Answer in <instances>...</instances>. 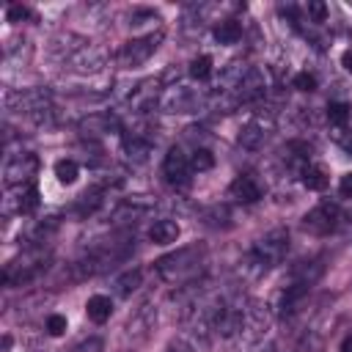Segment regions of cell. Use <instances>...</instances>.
Returning <instances> with one entry per match:
<instances>
[{"instance_id": "obj_6", "label": "cell", "mask_w": 352, "mask_h": 352, "mask_svg": "<svg viewBox=\"0 0 352 352\" xmlns=\"http://www.w3.org/2000/svg\"><path fill=\"white\" fill-rule=\"evenodd\" d=\"M36 170H38L36 154H16V157H11L6 162L3 176H6V184L8 187H16V184H33Z\"/></svg>"}, {"instance_id": "obj_25", "label": "cell", "mask_w": 352, "mask_h": 352, "mask_svg": "<svg viewBox=\"0 0 352 352\" xmlns=\"http://www.w3.org/2000/svg\"><path fill=\"white\" fill-rule=\"evenodd\" d=\"M292 85H294L297 91H302V94H311V91H316V74H311V72H297L294 80H292Z\"/></svg>"}, {"instance_id": "obj_10", "label": "cell", "mask_w": 352, "mask_h": 352, "mask_svg": "<svg viewBox=\"0 0 352 352\" xmlns=\"http://www.w3.org/2000/svg\"><path fill=\"white\" fill-rule=\"evenodd\" d=\"M264 88H267L264 74H261L258 69H248L234 91H236V99H242V102H253V99H258V96L264 94Z\"/></svg>"}, {"instance_id": "obj_35", "label": "cell", "mask_w": 352, "mask_h": 352, "mask_svg": "<svg viewBox=\"0 0 352 352\" xmlns=\"http://www.w3.org/2000/svg\"><path fill=\"white\" fill-rule=\"evenodd\" d=\"M3 349H11V336H8V333L3 336Z\"/></svg>"}, {"instance_id": "obj_33", "label": "cell", "mask_w": 352, "mask_h": 352, "mask_svg": "<svg viewBox=\"0 0 352 352\" xmlns=\"http://www.w3.org/2000/svg\"><path fill=\"white\" fill-rule=\"evenodd\" d=\"M341 66H344L346 72H352V47L344 50V55H341Z\"/></svg>"}, {"instance_id": "obj_32", "label": "cell", "mask_w": 352, "mask_h": 352, "mask_svg": "<svg viewBox=\"0 0 352 352\" xmlns=\"http://www.w3.org/2000/svg\"><path fill=\"white\" fill-rule=\"evenodd\" d=\"M168 352H192V346H190V344H187L184 338H176V341H170Z\"/></svg>"}, {"instance_id": "obj_29", "label": "cell", "mask_w": 352, "mask_h": 352, "mask_svg": "<svg viewBox=\"0 0 352 352\" xmlns=\"http://www.w3.org/2000/svg\"><path fill=\"white\" fill-rule=\"evenodd\" d=\"M30 16V8L28 6H22V3H14V6H8V11H6V19L8 22H22V19H28Z\"/></svg>"}, {"instance_id": "obj_4", "label": "cell", "mask_w": 352, "mask_h": 352, "mask_svg": "<svg viewBox=\"0 0 352 352\" xmlns=\"http://www.w3.org/2000/svg\"><path fill=\"white\" fill-rule=\"evenodd\" d=\"M160 41H162V33H148V36H140V38H129V41H124L121 44V50H118V66H124V69H135V66H143L154 52H157V47H160Z\"/></svg>"}, {"instance_id": "obj_13", "label": "cell", "mask_w": 352, "mask_h": 352, "mask_svg": "<svg viewBox=\"0 0 352 352\" xmlns=\"http://www.w3.org/2000/svg\"><path fill=\"white\" fill-rule=\"evenodd\" d=\"M154 311H151V305H140L138 311H135V316L129 319V324H126V333L132 336V338H146L148 336V330L154 327Z\"/></svg>"}, {"instance_id": "obj_27", "label": "cell", "mask_w": 352, "mask_h": 352, "mask_svg": "<svg viewBox=\"0 0 352 352\" xmlns=\"http://www.w3.org/2000/svg\"><path fill=\"white\" fill-rule=\"evenodd\" d=\"M305 14H308V19H311V22H316V25H319V22H324V19H327V6H324L322 0H311V3L305 6Z\"/></svg>"}, {"instance_id": "obj_17", "label": "cell", "mask_w": 352, "mask_h": 352, "mask_svg": "<svg viewBox=\"0 0 352 352\" xmlns=\"http://www.w3.org/2000/svg\"><path fill=\"white\" fill-rule=\"evenodd\" d=\"M124 154H126L129 162L143 165V162L148 160V154H151V140H146V138H140V135H132V138L124 140Z\"/></svg>"}, {"instance_id": "obj_21", "label": "cell", "mask_w": 352, "mask_h": 352, "mask_svg": "<svg viewBox=\"0 0 352 352\" xmlns=\"http://www.w3.org/2000/svg\"><path fill=\"white\" fill-rule=\"evenodd\" d=\"M349 116H352V107H349L346 102H330V104H327V121H330V126H333L336 132H338V129H346Z\"/></svg>"}, {"instance_id": "obj_15", "label": "cell", "mask_w": 352, "mask_h": 352, "mask_svg": "<svg viewBox=\"0 0 352 352\" xmlns=\"http://www.w3.org/2000/svg\"><path fill=\"white\" fill-rule=\"evenodd\" d=\"M179 234H182V228H179L176 220H157V223L148 228V239H151L154 245H170V242L179 239Z\"/></svg>"}, {"instance_id": "obj_20", "label": "cell", "mask_w": 352, "mask_h": 352, "mask_svg": "<svg viewBox=\"0 0 352 352\" xmlns=\"http://www.w3.org/2000/svg\"><path fill=\"white\" fill-rule=\"evenodd\" d=\"M140 280H143V272H140L138 267H135V270L121 272V275L116 278V283H113V286H116V294H118V297H129V294L140 286Z\"/></svg>"}, {"instance_id": "obj_30", "label": "cell", "mask_w": 352, "mask_h": 352, "mask_svg": "<svg viewBox=\"0 0 352 352\" xmlns=\"http://www.w3.org/2000/svg\"><path fill=\"white\" fill-rule=\"evenodd\" d=\"M226 220H228V209L226 206H212L206 212V223L209 226H226Z\"/></svg>"}, {"instance_id": "obj_26", "label": "cell", "mask_w": 352, "mask_h": 352, "mask_svg": "<svg viewBox=\"0 0 352 352\" xmlns=\"http://www.w3.org/2000/svg\"><path fill=\"white\" fill-rule=\"evenodd\" d=\"M44 330L50 333V336H63L66 333V316H60V314H50L47 316V322H44Z\"/></svg>"}, {"instance_id": "obj_9", "label": "cell", "mask_w": 352, "mask_h": 352, "mask_svg": "<svg viewBox=\"0 0 352 352\" xmlns=\"http://www.w3.org/2000/svg\"><path fill=\"white\" fill-rule=\"evenodd\" d=\"M308 292H311V283H305V280H292V286H286V292L280 294V305H278V308H280V316L297 314L300 305L305 302Z\"/></svg>"}, {"instance_id": "obj_8", "label": "cell", "mask_w": 352, "mask_h": 352, "mask_svg": "<svg viewBox=\"0 0 352 352\" xmlns=\"http://www.w3.org/2000/svg\"><path fill=\"white\" fill-rule=\"evenodd\" d=\"M187 173H190V157L179 146L168 148V154L162 160V176L170 184H182V182H187Z\"/></svg>"}, {"instance_id": "obj_3", "label": "cell", "mask_w": 352, "mask_h": 352, "mask_svg": "<svg viewBox=\"0 0 352 352\" xmlns=\"http://www.w3.org/2000/svg\"><path fill=\"white\" fill-rule=\"evenodd\" d=\"M44 267H47V253L41 248H30L3 267V283L6 286H22V283L33 280L36 275H41Z\"/></svg>"}, {"instance_id": "obj_34", "label": "cell", "mask_w": 352, "mask_h": 352, "mask_svg": "<svg viewBox=\"0 0 352 352\" xmlns=\"http://www.w3.org/2000/svg\"><path fill=\"white\" fill-rule=\"evenodd\" d=\"M341 352H352V333H349V336L341 341Z\"/></svg>"}, {"instance_id": "obj_18", "label": "cell", "mask_w": 352, "mask_h": 352, "mask_svg": "<svg viewBox=\"0 0 352 352\" xmlns=\"http://www.w3.org/2000/svg\"><path fill=\"white\" fill-rule=\"evenodd\" d=\"M212 36H214V41H217V44L231 47V44H236V41L242 38V25H239L236 19H223V22H217V25H214Z\"/></svg>"}, {"instance_id": "obj_7", "label": "cell", "mask_w": 352, "mask_h": 352, "mask_svg": "<svg viewBox=\"0 0 352 352\" xmlns=\"http://www.w3.org/2000/svg\"><path fill=\"white\" fill-rule=\"evenodd\" d=\"M198 104H201V96L184 85L165 88L160 96V107L168 113H192V110H198Z\"/></svg>"}, {"instance_id": "obj_2", "label": "cell", "mask_w": 352, "mask_h": 352, "mask_svg": "<svg viewBox=\"0 0 352 352\" xmlns=\"http://www.w3.org/2000/svg\"><path fill=\"white\" fill-rule=\"evenodd\" d=\"M286 250H289V231L286 228H272L261 239H256V245L250 248V253L245 258V267H250L253 275H261L272 264H278L286 256Z\"/></svg>"}, {"instance_id": "obj_11", "label": "cell", "mask_w": 352, "mask_h": 352, "mask_svg": "<svg viewBox=\"0 0 352 352\" xmlns=\"http://www.w3.org/2000/svg\"><path fill=\"white\" fill-rule=\"evenodd\" d=\"M228 195L239 204H256L261 198V187L253 176H236L231 184H228Z\"/></svg>"}, {"instance_id": "obj_19", "label": "cell", "mask_w": 352, "mask_h": 352, "mask_svg": "<svg viewBox=\"0 0 352 352\" xmlns=\"http://www.w3.org/2000/svg\"><path fill=\"white\" fill-rule=\"evenodd\" d=\"M267 138V129L261 121H248L242 129H239V146L242 148H258Z\"/></svg>"}, {"instance_id": "obj_28", "label": "cell", "mask_w": 352, "mask_h": 352, "mask_svg": "<svg viewBox=\"0 0 352 352\" xmlns=\"http://www.w3.org/2000/svg\"><path fill=\"white\" fill-rule=\"evenodd\" d=\"M69 352H104V341H102V338H96V336H91V338L80 341L77 346H72Z\"/></svg>"}, {"instance_id": "obj_23", "label": "cell", "mask_w": 352, "mask_h": 352, "mask_svg": "<svg viewBox=\"0 0 352 352\" xmlns=\"http://www.w3.org/2000/svg\"><path fill=\"white\" fill-rule=\"evenodd\" d=\"M187 72H190L192 80H209V77H212V58H209V55H195V58L190 60Z\"/></svg>"}, {"instance_id": "obj_16", "label": "cell", "mask_w": 352, "mask_h": 352, "mask_svg": "<svg viewBox=\"0 0 352 352\" xmlns=\"http://www.w3.org/2000/svg\"><path fill=\"white\" fill-rule=\"evenodd\" d=\"M302 184L311 190V192H322L327 184H330V173H327V168L324 165H314V162H308L305 168H302Z\"/></svg>"}, {"instance_id": "obj_24", "label": "cell", "mask_w": 352, "mask_h": 352, "mask_svg": "<svg viewBox=\"0 0 352 352\" xmlns=\"http://www.w3.org/2000/svg\"><path fill=\"white\" fill-rule=\"evenodd\" d=\"M214 165V154L209 151V148H195L192 154H190V170H195V173H204V170H209Z\"/></svg>"}, {"instance_id": "obj_5", "label": "cell", "mask_w": 352, "mask_h": 352, "mask_svg": "<svg viewBox=\"0 0 352 352\" xmlns=\"http://www.w3.org/2000/svg\"><path fill=\"white\" fill-rule=\"evenodd\" d=\"M338 220H341L338 206L330 204V201H322V204H316L311 212H305V217H302V228H305L308 234L324 236V234H333V231L338 228Z\"/></svg>"}, {"instance_id": "obj_22", "label": "cell", "mask_w": 352, "mask_h": 352, "mask_svg": "<svg viewBox=\"0 0 352 352\" xmlns=\"http://www.w3.org/2000/svg\"><path fill=\"white\" fill-rule=\"evenodd\" d=\"M77 176H80V165L74 160H58L55 162V179L60 184H74Z\"/></svg>"}, {"instance_id": "obj_1", "label": "cell", "mask_w": 352, "mask_h": 352, "mask_svg": "<svg viewBox=\"0 0 352 352\" xmlns=\"http://www.w3.org/2000/svg\"><path fill=\"white\" fill-rule=\"evenodd\" d=\"M201 261H204V248L201 245H187V248H179L176 253H168V256L157 258L154 270L160 272V278H165L170 283H179V280L195 278L198 270H201Z\"/></svg>"}, {"instance_id": "obj_31", "label": "cell", "mask_w": 352, "mask_h": 352, "mask_svg": "<svg viewBox=\"0 0 352 352\" xmlns=\"http://www.w3.org/2000/svg\"><path fill=\"white\" fill-rule=\"evenodd\" d=\"M338 192H341L344 198H352V170L341 176V182H338Z\"/></svg>"}, {"instance_id": "obj_12", "label": "cell", "mask_w": 352, "mask_h": 352, "mask_svg": "<svg viewBox=\"0 0 352 352\" xmlns=\"http://www.w3.org/2000/svg\"><path fill=\"white\" fill-rule=\"evenodd\" d=\"M113 129H118V121L110 113H94V116L80 121V132L88 135V138H99V135H107Z\"/></svg>"}, {"instance_id": "obj_14", "label": "cell", "mask_w": 352, "mask_h": 352, "mask_svg": "<svg viewBox=\"0 0 352 352\" xmlns=\"http://www.w3.org/2000/svg\"><path fill=\"white\" fill-rule=\"evenodd\" d=\"M85 314H88V319L94 324H104L110 319V314H113V300L107 294H94L85 302Z\"/></svg>"}]
</instances>
